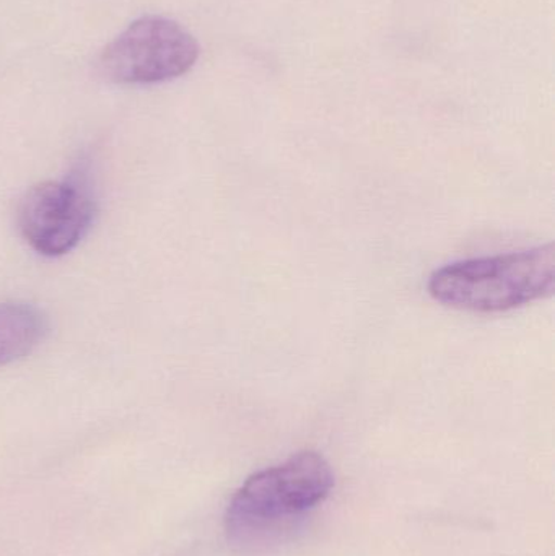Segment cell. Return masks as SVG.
Wrapping results in <instances>:
<instances>
[{
	"label": "cell",
	"instance_id": "6da1fadb",
	"mask_svg": "<svg viewBox=\"0 0 555 556\" xmlns=\"http://www.w3.org/2000/svg\"><path fill=\"white\" fill-rule=\"evenodd\" d=\"M555 283L554 244L475 257L440 267L427 291L437 303L471 313H505L550 296Z\"/></svg>",
	"mask_w": 555,
	"mask_h": 556
},
{
	"label": "cell",
	"instance_id": "7a4b0ae2",
	"mask_svg": "<svg viewBox=\"0 0 555 556\" xmlns=\"http://www.w3.org/2000/svg\"><path fill=\"white\" fill-rule=\"evenodd\" d=\"M332 486L331 466L315 451H303L253 473L228 506V538L238 545L263 541L325 502Z\"/></svg>",
	"mask_w": 555,
	"mask_h": 556
},
{
	"label": "cell",
	"instance_id": "3957f363",
	"mask_svg": "<svg viewBox=\"0 0 555 556\" xmlns=\"http://www.w3.org/2000/svg\"><path fill=\"white\" fill-rule=\"evenodd\" d=\"M199 59L194 36L175 20L142 16L130 23L98 58V71L121 85L162 84L188 74Z\"/></svg>",
	"mask_w": 555,
	"mask_h": 556
},
{
	"label": "cell",
	"instance_id": "277c9868",
	"mask_svg": "<svg viewBox=\"0 0 555 556\" xmlns=\"http://www.w3.org/2000/svg\"><path fill=\"white\" fill-rule=\"evenodd\" d=\"M97 215V198L84 168L26 192L18 205L20 233L31 250L59 257L81 243Z\"/></svg>",
	"mask_w": 555,
	"mask_h": 556
},
{
	"label": "cell",
	"instance_id": "5b68a950",
	"mask_svg": "<svg viewBox=\"0 0 555 556\" xmlns=\"http://www.w3.org/2000/svg\"><path fill=\"white\" fill-rule=\"evenodd\" d=\"M48 329V317L35 304L0 303V368L29 355Z\"/></svg>",
	"mask_w": 555,
	"mask_h": 556
}]
</instances>
